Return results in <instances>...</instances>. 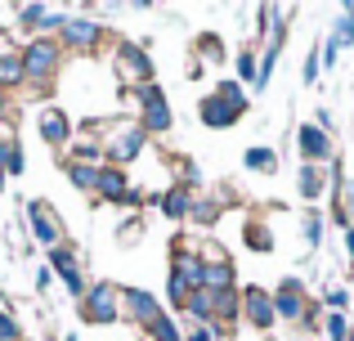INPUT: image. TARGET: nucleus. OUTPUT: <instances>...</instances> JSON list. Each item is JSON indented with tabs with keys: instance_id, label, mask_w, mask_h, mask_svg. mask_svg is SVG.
Here are the masks:
<instances>
[{
	"instance_id": "15",
	"label": "nucleus",
	"mask_w": 354,
	"mask_h": 341,
	"mask_svg": "<svg viewBox=\"0 0 354 341\" xmlns=\"http://www.w3.org/2000/svg\"><path fill=\"white\" fill-rule=\"evenodd\" d=\"M99 198L104 202H130V184H126V171L121 167H104L99 171Z\"/></svg>"
},
{
	"instance_id": "16",
	"label": "nucleus",
	"mask_w": 354,
	"mask_h": 341,
	"mask_svg": "<svg viewBox=\"0 0 354 341\" xmlns=\"http://www.w3.org/2000/svg\"><path fill=\"white\" fill-rule=\"evenodd\" d=\"M99 171H104V167H99V162H90V158H72L68 162V180L77 184V189H86V193L99 189Z\"/></svg>"
},
{
	"instance_id": "4",
	"label": "nucleus",
	"mask_w": 354,
	"mask_h": 341,
	"mask_svg": "<svg viewBox=\"0 0 354 341\" xmlns=\"http://www.w3.org/2000/svg\"><path fill=\"white\" fill-rule=\"evenodd\" d=\"M54 68H59V45H54V41H32L23 50V77L27 81L45 86V81L54 77Z\"/></svg>"
},
{
	"instance_id": "7",
	"label": "nucleus",
	"mask_w": 354,
	"mask_h": 341,
	"mask_svg": "<svg viewBox=\"0 0 354 341\" xmlns=\"http://www.w3.org/2000/svg\"><path fill=\"white\" fill-rule=\"evenodd\" d=\"M27 220H32V229H36V238H41L45 247H59L63 243V225H59V216H54V207L50 202H27Z\"/></svg>"
},
{
	"instance_id": "25",
	"label": "nucleus",
	"mask_w": 354,
	"mask_h": 341,
	"mask_svg": "<svg viewBox=\"0 0 354 341\" xmlns=\"http://www.w3.org/2000/svg\"><path fill=\"white\" fill-rule=\"evenodd\" d=\"M319 238H323V216H319V211H310V216H305V243L319 247Z\"/></svg>"
},
{
	"instance_id": "22",
	"label": "nucleus",
	"mask_w": 354,
	"mask_h": 341,
	"mask_svg": "<svg viewBox=\"0 0 354 341\" xmlns=\"http://www.w3.org/2000/svg\"><path fill=\"white\" fill-rule=\"evenodd\" d=\"M332 41H337L341 50H346V45H354V9H346V14H341V23H337V36H332Z\"/></svg>"
},
{
	"instance_id": "1",
	"label": "nucleus",
	"mask_w": 354,
	"mask_h": 341,
	"mask_svg": "<svg viewBox=\"0 0 354 341\" xmlns=\"http://www.w3.org/2000/svg\"><path fill=\"white\" fill-rule=\"evenodd\" d=\"M242 113H247L242 81H225V86H216V90H211V95L198 104V117L211 126V131H229V126H234Z\"/></svg>"
},
{
	"instance_id": "9",
	"label": "nucleus",
	"mask_w": 354,
	"mask_h": 341,
	"mask_svg": "<svg viewBox=\"0 0 354 341\" xmlns=\"http://www.w3.org/2000/svg\"><path fill=\"white\" fill-rule=\"evenodd\" d=\"M296 149H301V158H305V162H323V158H332V140H328V131H323V126H314V122H305L301 131H296Z\"/></svg>"
},
{
	"instance_id": "30",
	"label": "nucleus",
	"mask_w": 354,
	"mask_h": 341,
	"mask_svg": "<svg viewBox=\"0 0 354 341\" xmlns=\"http://www.w3.org/2000/svg\"><path fill=\"white\" fill-rule=\"evenodd\" d=\"M189 341H216V333H211V328H193Z\"/></svg>"
},
{
	"instance_id": "8",
	"label": "nucleus",
	"mask_w": 354,
	"mask_h": 341,
	"mask_svg": "<svg viewBox=\"0 0 354 341\" xmlns=\"http://www.w3.org/2000/svg\"><path fill=\"white\" fill-rule=\"evenodd\" d=\"M274 310H278V319L301 324V319H305V288L296 279H283V283H278V292H274Z\"/></svg>"
},
{
	"instance_id": "11",
	"label": "nucleus",
	"mask_w": 354,
	"mask_h": 341,
	"mask_svg": "<svg viewBox=\"0 0 354 341\" xmlns=\"http://www.w3.org/2000/svg\"><path fill=\"white\" fill-rule=\"evenodd\" d=\"M242 310H247V319L256 328H269L278 319V310H274V292H265V288H247L242 292Z\"/></svg>"
},
{
	"instance_id": "18",
	"label": "nucleus",
	"mask_w": 354,
	"mask_h": 341,
	"mask_svg": "<svg viewBox=\"0 0 354 341\" xmlns=\"http://www.w3.org/2000/svg\"><path fill=\"white\" fill-rule=\"evenodd\" d=\"M296 189H301V198H305V202H314V198L323 193V171L314 167V162H305L301 175H296Z\"/></svg>"
},
{
	"instance_id": "19",
	"label": "nucleus",
	"mask_w": 354,
	"mask_h": 341,
	"mask_svg": "<svg viewBox=\"0 0 354 341\" xmlns=\"http://www.w3.org/2000/svg\"><path fill=\"white\" fill-rule=\"evenodd\" d=\"M189 207H193L189 189H166V193H162V211H166V216L180 220V216H189Z\"/></svg>"
},
{
	"instance_id": "12",
	"label": "nucleus",
	"mask_w": 354,
	"mask_h": 341,
	"mask_svg": "<svg viewBox=\"0 0 354 341\" xmlns=\"http://www.w3.org/2000/svg\"><path fill=\"white\" fill-rule=\"evenodd\" d=\"M59 32H63V41H68V45H77V50H90V45L104 36V27H99L95 18H63Z\"/></svg>"
},
{
	"instance_id": "29",
	"label": "nucleus",
	"mask_w": 354,
	"mask_h": 341,
	"mask_svg": "<svg viewBox=\"0 0 354 341\" xmlns=\"http://www.w3.org/2000/svg\"><path fill=\"white\" fill-rule=\"evenodd\" d=\"M346 301H350L346 288H332V292H328V306H346Z\"/></svg>"
},
{
	"instance_id": "26",
	"label": "nucleus",
	"mask_w": 354,
	"mask_h": 341,
	"mask_svg": "<svg viewBox=\"0 0 354 341\" xmlns=\"http://www.w3.org/2000/svg\"><path fill=\"white\" fill-rule=\"evenodd\" d=\"M198 50L207 54V63H220V54H225V45H220V36H202Z\"/></svg>"
},
{
	"instance_id": "10",
	"label": "nucleus",
	"mask_w": 354,
	"mask_h": 341,
	"mask_svg": "<svg viewBox=\"0 0 354 341\" xmlns=\"http://www.w3.org/2000/svg\"><path fill=\"white\" fill-rule=\"evenodd\" d=\"M121 315H130L135 324H144V328H153L157 319H162V310H157V301L148 297V292H139V288H130V292H121Z\"/></svg>"
},
{
	"instance_id": "31",
	"label": "nucleus",
	"mask_w": 354,
	"mask_h": 341,
	"mask_svg": "<svg viewBox=\"0 0 354 341\" xmlns=\"http://www.w3.org/2000/svg\"><path fill=\"white\" fill-rule=\"evenodd\" d=\"M346 252H350V261H354V229H346Z\"/></svg>"
},
{
	"instance_id": "32",
	"label": "nucleus",
	"mask_w": 354,
	"mask_h": 341,
	"mask_svg": "<svg viewBox=\"0 0 354 341\" xmlns=\"http://www.w3.org/2000/svg\"><path fill=\"white\" fill-rule=\"evenodd\" d=\"M0 113H5V95H0Z\"/></svg>"
},
{
	"instance_id": "27",
	"label": "nucleus",
	"mask_w": 354,
	"mask_h": 341,
	"mask_svg": "<svg viewBox=\"0 0 354 341\" xmlns=\"http://www.w3.org/2000/svg\"><path fill=\"white\" fill-rule=\"evenodd\" d=\"M189 216H193V220H216V202H211V198H193Z\"/></svg>"
},
{
	"instance_id": "2",
	"label": "nucleus",
	"mask_w": 354,
	"mask_h": 341,
	"mask_svg": "<svg viewBox=\"0 0 354 341\" xmlns=\"http://www.w3.org/2000/svg\"><path fill=\"white\" fill-rule=\"evenodd\" d=\"M144 140H148V131L139 122H113L104 131V153L113 162H135L144 153Z\"/></svg>"
},
{
	"instance_id": "3",
	"label": "nucleus",
	"mask_w": 354,
	"mask_h": 341,
	"mask_svg": "<svg viewBox=\"0 0 354 341\" xmlns=\"http://www.w3.org/2000/svg\"><path fill=\"white\" fill-rule=\"evenodd\" d=\"M135 95V104L144 108V131H153V135H162V131H171V104H166V95L157 86H139V90H130Z\"/></svg>"
},
{
	"instance_id": "20",
	"label": "nucleus",
	"mask_w": 354,
	"mask_h": 341,
	"mask_svg": "<svg viewBox=\"0 0 354 341\" xmlns=\"http://www.w3.org/2000/svg\"><path fill=\"white\" fill-rule=\"evenodd\" d=\"M23 81V54H0V86Z\"/></svg>"
},
{
	"instance_id": "13",
	"label": "nucleus",
	"mask_w": 354,
	"mask_h": 341,
	"mask_svg": "<svg viewBox=\"0 0 354 341\" xmlns=\"http://www.w3.org/2000/svg\"><path fill=\"white\" fill-rule=\"evenodd\" d=\"M36 126H41V140H45V144H54V149L72 140V122L59 113V108H45V113L36 117Z\"/></svg>"
},
{
	"instance_id": "17",
	"label": "nucleus",
	"mask_w": 354,
	"mask_h": 341,
	"mask_svg": "<svg viewBox=\"0 0 354 341\" xmlns=\"http://www.w3.org/2000/svg\"><path fill=\"white\" fill-rule=\"evenodd\" d=\"M184 306H189V315H193V319H216V310H220V292L198 288L189 301H184Z\"/></svg>"
},
{
	"instance_id": "23",
	"label": "nucleus",
	"mask_w": 354,
	"mask_h": 341,
	"mask_svg": "<svg viewBox=\"0 0 354 341\" xmlns=\"http://www.w3.org/2000/svg\"><path fill=\"white\" fill-rule=\"evenodd\" d=\"M247 247H251V252H269V247H274V238H269V229L251 225V229H247Z\"/></svg>"
},
{
	"instance_id": "24",
	"label": "nucleus",
	"mask_w": 354,
	"mask_h": 341,
	"mask_svg": "<svg viewBox=\"0 0 354 341\" xmlns=\"http://www.w3.org/2000/svg\"><path fill=\"white\" fill-rule=\"evenodd\" d=\"M234 63H238V77H242V81H251V86H256V72H260V68H256V54H247V50H242V54H238Z\"/></svg>"
},
{
	"instance_id": "28",
	"label": "nucleus",
	"mask_w": 354,
	"mask_h": 341,
	"mask_svg": "<svg viewBox=\"0 0 354 341\" xmlns=\"http://www.w3.org/2000/svg\"><path fill=\"white\" fill-rule=\"evenodd\" d=\"M319 68H323V63H319V54L310 50V59H305V86H314V77H319Z\"/></svg>"
},
{
	"instance_id": "33",
	"label": "nucleus",
	"mask_w": 354,
	"mask_h": 341,
	"mask_svg": "<svg viewBox=\"0 0 354 341\" xmlns=\"http://www.w3.org/2000/svg\"><path fill=\"white\" fill-rule=\"evenodd\" d=\"M0 184H5V171H0Z\"/></svg>"
},
{
	"instance_id": "14",
	"label": "nucleus",
	"mask_w": 354,
	"mask_h": 341,
	"mask_svg": "<svg viewBox=\"0 0 354 341\" xmlns=\"http://www.w3.org/2000/svg\"><path fill=\"white\" fill-rule=\"evenodd\" d=\"M50 261H54V270L63 274V283H68V292H72V297H81V292H86V279H81L77 256H72L68 247H54V252H50Z\"/></svg>"
},
{
	"instance_id": "6",
	"label": "nucleus",
	"mask_w": 354,
	"mask_h": 341,
	"mask_svg": "<svg viewBox=\"0 0 354 341\" xmlns=\"http://www.w3.org/2000/svg\"><path fill=\"white\" fill-rule=\"evenodd\" d=\"M117 77L135 90L153 86V63H148V54L139 50V45H117Z\"/></svg>"
},
{
	"instance_id": "21",
	"label": "nucleus",
	"mask_w": 354,
	"mask_h": 341,
	"mask_svg": "<svg viewBox=\"0 0 354 341\" xmlns=\"http://www.w3.org/2000/svg\"><path fill=\"white\" fill-rule=\"evenodd\" d=\"M247 167L260 171V175H269V171L278 167V153H274V149H251V153H247Z\"/></svg>"
},
{
	"instance_id": "5",
	"label": "nucleus",
	"mask_w": 354,
	"mask_h": 341,
	"mask_svg": "<svg viewBox=\"0 0 354 341\" xmlns=\"http://www.w3.org/2000/svg\"><path fill=\"white\" fill-rule=\"evenodd\" d=\"M86 324H113V319L121 315V288H113V283H99V288L86 292Z\"/></svg>"
}]
</instances>
